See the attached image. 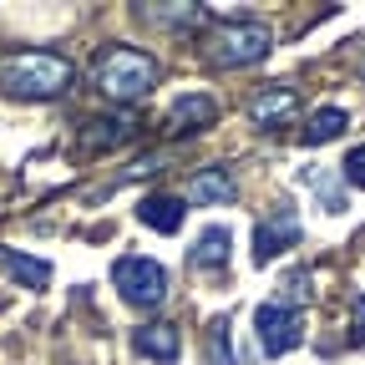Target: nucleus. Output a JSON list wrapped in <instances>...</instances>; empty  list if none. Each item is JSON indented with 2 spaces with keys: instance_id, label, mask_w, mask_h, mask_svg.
I'll list each match as a JSON object with an SVG mask.
<instances>
[{
  "instance_id": "nucleus-1",
  "label": "nucleus",
  "mask_w": 365,
  "mask_h": 365,
  "mask_svg": "<svg viewBox=\"0 0 365 365\" xmlns=\"http://www.w3.org/2000/svg\"><path fill=\"white\" fill-rule=\"evenodd\" d=\"M76 81V66L56 51H11L0 56V91L16 102H56Z\"/></svg>"
},
{
  "instance_id": "nucleus-2",
  "label": "nucleus",
  "mask_w": 365,
  "mask_h": 365,
  "mask_svg": "<svg viewBox=\"0 0 365 365\" xmlns=\"http://www.w3.org/2000/svg\"><path fill=\"white\" fill-rule=\"evenodd\" d=\"M91 81L107 102H143L148 91L158 86V61L148 51H137V46H107L91 66Z\"/></svg>"
},
{
  "instance_id": "nucleus-3",
  "label": "nucleus",
  "mask_w": 365,
  "mask_h": 365,
  "mask_svg": "<svg viewBox=\"0 0 365 365\" xmlns=\"http://www.w3.org/2000/svg\"><path fill=\"white\" fill-rule=\"evenodd\" d=\"M274 51V31L264 21H218L203 36V61L218 71H239V66H259Z\"/></svg>"
},
{
  "instance_id": "nucleus-4",
  "label": "nucleus",
  "mask_w": 365,
  "mask_h": 365,
  "mask_svg": "<svg viewBox=\"0 0 365 365\" xmlns=\"http://www.w3.org/2000/svg\"><path fill=\"white\" fill-rule=\"evenodd\" d=\"M112 284L132 309H153V304L168 299V269L148 254H122L112 264Z\"/></svg>"
},
{
  "instance_id": "nucleus-5",
  "label": "nucleus",
  "mask_w": 365,
  "mask_h": 365,
  "mask_svg": "<svg viewBox=\"0 0 365 365\" xmlns=\"http://www.w3.org/2000/svg\"><path fill=\"white\" fill-rule=\"evenodd\" d=\"M254 330H259V350L264 355H289L304 340V319L289 299H269L254 309Z\"/></svg>"
},
{
  "instance_id": "nucleus-6",
  "label": "nucleus",
  "mask_w": 365,
  "mask_h": 365,
  "mask_svg": "<svg viewBox=\"0 0 365 365\" xmlns=\"http://www.w3.org/2000/svg\"><path fill=\"white\" fill-rule=\"evenodd\" d=\"M289 244H299V213H294V203H279L254 228V259L269 264V259H279Z\"/></svg>"
},
{
  "instance_id": "nucleus-7",
  "label": "nucleus",
  "mask_w": 365,
  "mask_h": 365,
  "mask_svg": "<svg viewBox=\"0 0 365 365\" xmlns=\"http://www.w3.org/2000/svg\"><path fill=\"white\" fill-rule=\"evenodd\" d=\"M213 122H218V102L208 91H182V97H173V107H168V132L173 137H193V132H203Z\"/></svg>"
},
{
  "instance_id": "nucleus-8",
  "label": "nucleus",
  "mask_w": 365,
  "mask_h": 365,
  "mask_svg": "<svg viewBox=\"0 0 365 365\" xmlns=\"http://www.w3.org/2000/svg\"><path fill=\"white\" fill-rule=\"evenodd\" d=\"M132 350L143 360H158V365H173L182 355V335L173 325H163V319H153V325H137L132 330Z\"/></svg>"
},
{
  "instance_id": "nucleus-9",
  "label": "nucleus",
  "mask_w": 365,
  "mask_h": 365,
  "mask_svg": "<svg viewBox=\"0 0 365 365\" xmlns=\"http://www.w3.org/2000/svg\"><path fill=\"white\" fill-rule=\"evenodd\" d=\"M188 198L198 208H218V203H234L239 198V182H234L228 168H198L193 182H188Z\"/></svg>"
},
{
  "instance_id": "nucleus-10",
  "label": "nucleus",
  "mask_w": 365,
  "mask_h": 365,
  "mask_svg": "<svg viewBox=\"0 0 365 365\" xmlns=\"http://www.w3.org/2000/svg\"><path fill=\"white\" fill-rule=\"evenodd\" d=\"M294 107H299L294 86H264L259 97H249V122H259V127H279V122L294 117Z\"/></svg>"
},
{
  "instance_id": "nucleus-11",
  "label": "nucleus",
  "mask_w": 365,
  "mask_h": 365,
  "mask_svg": "<svg viewBox=\"0 0 365 365\" xmlns=\"http://www.w3.org/2000/svg\"><path fill=\"white\" fill-rule=\"evenodd\" d=\"M137 218H143L153 234H178L182 218H188V208H182V198H173V193H148L143 203H137Z\"/></svg>"
},
{
  "instance_id": "nucleus-12",
  "label": "nucleus",
  "mask_w": 365,
  "mask_h": 365,
  "mask_svg": "<svg viewBox=\"0 0 365 365\" xmlns=\"http://www.w3.org/2000/svg\"><path fill=\"white\" fill-rule=\"evenodd\" d=\"M132 137V117L127 112H117V117H91L86 127H81V148L86 153H107V148H122Z\"/></svg>"
},
{
  "instance_id": "nucleus-13",
  "label": "nucleus",
  "mask_w": 365,
  "mask_h": 365,
  "mask_svg": "<svg viewBox=\"0 0 365 365\" xmlns=\"http://www.w3.org/2000/svg\"><path fill=\"white\" fill-rule=\"evenodd\" d=\"M0 269H6L21 289H46V284H51V264H46V259H31V254H21V249H0Z\"/></svg>"
},
{
  "instance_id": "nucleus-14",
  "label": "nucleus",
  "mask_w": 365,
  "mask_h": 365,
  "mask_svg": "<svg viewBox=\"0 0 365 365\" xmlns=\"http://www.w3.org/2000/svg\"><path fill=\"white\" fill-rule=\"evenodd\" d=\"M228 244H234V234H228L223 223H213V228H203L198 234V244H193V269H208V274H218L223 264H228Z\"/></svg>"
},
{
  "instance_id": "nucleus-15",
  "label": "nucleus",
  "mask_w": 365,
  "mask_h": 365,
  "mask_svg": "<svg viewBox=\"0 0 365 365\" xmlns=\"http://www.w3.org/2000/svg\"><path fill=\"white\" fill-rule=\"evenodd\" d=\"M350 127V112L345 107H319V112H309V122L299 127V143L304 148H319V143H330V137H340Z\"/></svg>"
},
{
  "instance_id": "nucleus-16",
  "label": "nucleus",
  "mask_w": 365,
  "mask_h": 365,
  "mask_svg": "<svg viewBox=\"0 0 365 365\" xmlns=\"http://www.w3.org/2000/svg\"><path fill=\"white\" fill-rule=\"evenodd\" d=\"M143 21L168 26V31H182V26H198L203 21V6H188V0H178V6H143Z\"/></svg>"
},
{
  "instance_id": "nucleus-17",
  "label": "nucleus",
  "mask_w": 365,
  "mask_h": 365,
  "mask_svg": "<svg viewBox=\"0 0 365 365\" xmlns=\"http://www.w3.org/2000/svg\"><path fill=\"white\" fill-rule=\"evenodd\" d=\"M203 350H208V365H239V355H234V340H228V314H218L213 325H208V340H203Z\"/></svg>"
},
{
  "instance_id": "nucleus-18",
  "label": "nucleus",
  "mask_w": 365,
  "mask_h": 365,
  "mask_svg": "<svg viewBox=\"0 0 365 365\" xmlns=\"http://www.w3.org/2000/svg\"><path fill=\"white\" fill-rule=\"evenodd\" d=\"M309 188L325 198V213H345V188H340V182H330L325 173H309Z\"/></svg>"
},
{
  "instance_id": "nucleus-19",
  "label": "nucleus",
  "mask_w": 365,
  "mask_h": 365,
  "mask_svg": "<svg viewBox=\"0 0 365 365\" xmlns=\"http://www.w3.org/2000/svg\"><path fill=\"white\" fill-rule=\"evenodd\" d=\"M340 178L350 182V188H365V143L345 153V163H340Z\"/></svg>"
}]
</instances>
